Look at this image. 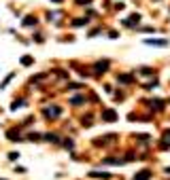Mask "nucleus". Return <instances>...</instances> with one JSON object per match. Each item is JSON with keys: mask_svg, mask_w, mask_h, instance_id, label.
I'll use <instances>...</instances> for the list:
<instances>
[{"mask_svg": "<svg viewBox=\"0 0 170 180\" xmlns=\"http://www.w3.org/2000/svg\"><path fill=\"white\" fill-rule=\"evenodd\" d=\"M89 176H98V178H109V174H102V172H91Z\"/></svg>", "mask_w": 170, "mask_h": 180, "instance_id": "0eeeda50", "label": "nucleus"}, {"mask_svg": "<svg viewBox=\"0 0 170 180\" xmlns=\"http://www.w3.org/2000/svg\"><path fill=\"white\" fill-rule=\"evenodd\" d=\"M21 64H23V66H30V64H32V57H30V55H23V57H21Z\"/></svg>", "mask_w": 170, "mask_h": 180, "instance_id": "423d86ee", "label": "nucleus"}, {"mask_svg": "<svg viewBox=\"0 0 170 180\" xmlns=\"http://www.w3.org/2000/svg\"><path fill=\"white\" fill-rule=\"evenodd\" d=\"M119 79H121V83H130V81H132V79L128 76V74H124V76H119Z\"/></svg>", "mask_w": 170, "mask_h": 180, "instance_id": "6e6552de", "label": "nucleus"}, {"mask_svg": "<svg viewBox=\"0 0 170 180\" xmlns=\"http://www.w3.org/2000/svg\"><path fill=\"white\" fill-rule=\"evenodd\" d=\"M106 68H109V61H102V64H96V70H98V72H100V70L104 72Z\"/></svg>", "mask_w": 170, "mask_h": 180, "instance_id": "39448f33", "label": "nucleus"}, {"mask_svg": "<svg viewBox=\"0 0 170 180\" xmlns=\"http://www.w3.org/2000/svg\"><path fill=\"white\" fill-rule=\"evenodd\" d=\"M81 102H85V98H72V104H81Z\"/></svg>", "mask_w": 170, "mask_h": 180, "instance_id": "1a4fd4ad", "label": "nucleus"}, {"mask_svg": "<svg viewBox=\"0 0 170 180\" xmlns=\"http://www.w3.org/2000/svg\"><path fill=\"white\" fill-rule=\"evenodd\" d=\"M149 176H151V174H149V170H142L138 176H134V180H147Z\"/></svg>", "mask_w": 170, "mask_h": 180, "instance_id": "f03ea898", "label": "nucleus"}, {"mask_svg": "<svg viewBox=\"0 0 170 180\" xmlns=\"http://www.w3.org/2000/svg\"><path fill=\"white\" fill-rule=\"evenodd\" d=\"M147 44H157V47H166V40H147Z\"/></svg>", "mask_w": 170, "mask_h": 180, "instance_id": "20e7f679", "label": "nucleus"}, {"mask_svg": "<svg viewBox=\"0 0 170 180\" xmlns=\"http://www.w3.org/2000/svg\"><path fill=\"white\" fill-rule=\"evenodd\" d=\"M106 121H115L117 119V115H113V110H104V115H102Z\"/></svg>", "mask_w": 170, "mask_h": 180, "instance_id": "7ed1b4c3", "label": "nucleus"}, {"mask_svg": "<svg viewBox=\"0 0 170 180\" xmlns=\"http://www.w3.org/2000/svg\"><path fill=\"white\" fill-rule=\"evenodd\" d=\"M60 112H62V110H60L58 106H49V108H45V115L49 117V119H58V117H60Z\"/></svg>", "mask_w": 170, "mask_h": 180, "instance_id": "f257e3e1", "label": "nucleus"}]
</instances>
